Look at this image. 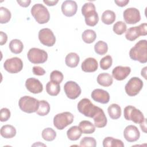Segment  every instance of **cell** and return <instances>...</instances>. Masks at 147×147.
<instances>
[{
    "mask_svg": "<svg viewBox=\"0 0 147 147\" xmlns=\"http://www.w3.org/2000/svg\"><path fill=\"white\" fill-rule=\"evenodd\" d=\"M107 111L110 117L113 119H117L119 118L121 115V107L116 103L110 105L108 107Z\"/></svg>",
    "mask_w": 147,
    "mask_h": 147,
    "instance_id": "27",
    "label": "cell"
},
{
    "mask_svg": "<svg viewBox=\"0 0 147 147\" xmlns=\"http://www.w3.org/2000/svg\"><path fill=\"white\" fill-rule=\"evenodd\" d=\"M115 13L110 10H105L102 14L101 20L103 23L106 25L112 24L115 20Z\"/></svg>",
    "mask_w": 147,
    "mask_h": 147,
    "instance_id": "30",
    "label": "cell"
},
{
    "mask_svg": "<svg viewBox=\"0 0 147 147\" xmlns=\"http://www.w3.org/2000/svg\"><path fill=\"white\" fill-rule=\"evenodd\" d=\"M91 96L94 101L102 104H106L109 103L110 100V95L109 92L100 88L94 90L91 92Z\"/></svg>",
    "mask_w": 147,
    "mask_h": 147,
    "instance_id": "16",
    "label": "cell"
},
{
    "mask_svg": "<svg viewBox=\"0 0 147 147\" xmlns=\"http://www.w3.org/2000/svg\"><path fill=\"white\" fill-rule=\"evenodd\" d=\"M50 111V105L49 103L45 100H39V106L36 111L37 114L40 116H45Z\"/></svg>",
    "mask_w": 147,
    "mask_h": 147,
    "instance_id": "33",
    "label": "cell"
},
{
    "mask_svg": "<svg viewBox=\"0 0 147 147\" xmlns=\"http://www.w3.org/2000/svg\"><path fill=\"white\" fill-rule=\"evenodd\" d=\"M94 50L97 54L103 55L106 54L108 51V45L107 43L103 41H98L94 45Z\"/></svg>",
    "mask_w": 147,
    "mask_h": 147,
    "instance_id": "35",
    "label": "cell"
},
{
    "mask_svg": "<svg viewBox=\"0 0 147 147\" xmlns=\"http://www.w3.org/2000/svg\"><path fill=\"white\" fill-rule=\"evenodd\" d=\"M3 67L8 72L16 74L23 68V62L20 58L14 57L6 60L3 63Z\"/></svg>",
    "mask_w": 147,
    "mask_h": 147,
    "instance_id": "10",
    "label": "cell"
},
{
    "mask_svg": "<svg viewBox=\"0 0 147 147\" xmlns=\"http://www.w3.org/2000/svg\"><path fill=\"white\" fill-rule=\"evenodd\" d=\"M131 68L127 66H117L112 71L113 77L119 81L126 79L130 74Z\"/></svg>",
    "mask_w": 147,
    "mask_h": 147,
    "instance_id": "18",
    "label": "cell"
},
{
    "mask_svg": "<svg viewBox=\"0 0 147 147\" xmlns=\"http://www.w3.org/2000/svg\"><path fill=\"white\" fill-rule=\"evenodd\" d=\"M78 111L86 117L93 118L100 107L94 105L88 98H83L78 103Z\"/></svg>",
    "mask_w": 147,
    "mask_h": 147,
    "instance_id": "5",
    "label": "cell"
},
{
    "mask_svg": "<svg viewBox=\"0 0 147 147\" xmlns=\"http://www.w3.org/2000/svg\"><path fill=\"white\" fill-rule=\"evenodd\" d=\"M63 78L64 76L62 72L57 70L53 71L50 74V80L52 81L57 82L59 83L62 82Z\"/></svg>",
    "mask_w": 147,
    "mask_h": 147,
    "instance_id": "40",
    "label": "cell"
},
{
    "mask_svg": "<svg viewBox=\"0 0 147 147\" xmlns=\"http://www.w3.org/2000/svg\"><path fill=\"white\" fill-rule=\"evenodd\" d=\"M82 131L78 126H73L71 127L67 131V136L71 141H76L81 137Z\"/></svg>",
    "mask_w": 147,
    "mask_h": 147,
    "instance_id": "25",
    "label": "cell"
},
{
    "mask_svg": "<svg viewBox=\"0 0 147 147\" xmlns=\"http://www.w3.org/2000/svg\"><path fill=\"white\" fill-rule=\"evenodd\" d=\"M96 146V141L95 139L91 137H84L80 142V146H90L95 147Z\"/></svg>",
    "mask_w": 147,
    "mask_h": 147,
    "instance_id": "39",
    "label": "cell"
},
{
    "mask_svg": "<svg viewBox=\"0 0 147 147\" xmlns=\"http://www.w3.org/2000/svg\"><path fill=\"white\" fill-rule=\"evenodd\" d=\"M141 36L138 26H134L129 28L125 33L126 38L130 41H134Z\"/></svg>",
    "mask_w": 147,
    "mask_h": 147,
    "instance_id": "31",
    "label": "cell"
},
{
    "mask_svg": "<svg viewBox=\"0 0 147 147\" xmlns=\"http://www.w3.org/2000/svg\"><path fill=\"white\" fill-rule=\"evenodd\" d=\"M97 83L103 87H109L113 82V77L108 73H101L99 74L96 78Z\"/></svg>",
    "mask_w": 147,
    "mask_h": 147,
    "instance_id": "21",
    "label": "cell"
},
{
    "mask_svg": "<svg viewBox=\"0 0 147 147\" xmlns=\"http://www.w3.org/2000/svg\"><path fill=\"white\" fill-rule=\"evenodd\" d=\"M25 87L29 92L33 94H39L43 90L42 84L39 80L34 78H30L26 79Z\"/></svg>",
    "mask_w": 147,
    "mask_h": 147,
    "instance_id": "15",
    "label": "cell"
},
{
    "mask_svg": "<svg viewBox=\"0 0 147 147\" xmlns=\"http://www.w3.org/2000/svg\"><path fill=\"white\" fill-rule=\"evenodd\" d=\"M7 40V34L2 31L0 32V45H3L6 43Z\"/></svg>",
    "mask_w": 147,
    "mask_h": 147,
    "instance_id": "44",
    "label": "cell"
},
{
    "mask_svg": "<svg viewBox=\"0 0 147 147\" xmlns=\"http://www.w3.org/2000/svg\"><path fill=\"white\" fill-rule=\"evenodd\" d=\"M138 26L141 36H146L147 34V24L143 23L140 24Z\"/></svg>",
    "mask_w": 147,
    "mask_h": 147,
    "instance_id": "43",
    "label": "cell"
},
{
    "mask_svg": "<svg viewBox=\"0 0 147 147\" xmlns=\"http://www.w3.org/2000/svg\"><path fill=\"white\" fill-rule=\"evenodd\" d=\"M38 39L40 42L47 47H52L56 42V37L49 28H43L38 32Z\"/></svg>",
    "mask_w": 147,
    "mask_h": 147,
    "instance_id": "11",
    "label": "cell"
},
{
    "mask_svg": "<svg viewBox=\"0 0 147 147\" xmlns=\"http://www.w3.org/2000/svg\"><path fill=\"white\" fill-rule=\"evenodd\" d=\"M30 13L36 21L40 24H44L49 21V12L47 8L41 3L34 5L31 8Z\"/></svg>",
    "mask_w": 147,
    "mask_h": 147,
    "instance_id": "3",
    "label": "cell"
},
{
    "mask_svg": "<svg viewBox=\"0 0 147 147\" xmlns=\"http://www.w3.org/2000/svg\"><path fill=\"white\" fill-rule=\"evenodd\" d=\"M82 14L84 17L87 25L94 26L98 24L99 16L94 3L91 2L85 3L82 7Z\"/></svg>",
    "mask_w": 147,
    "mask_h": 147,
    "instance_id": "2",
    "label": "cell"
},
{
    "mask_svg": "<svg viewBox=\"0 0 147 147\" xmlns=\"http://www.w3.org/2000/svg\"><path fill=\"white\" fill-rule=\"evenodd\" d=\"M43 2L47 5L49 6H52L56 5L58 3L59 1L58 0H56V1H47V0L45 1V0H44Z\"/></svg>",
    "mask_w": 147,
    "mask_h": 147,
    "instance_id": "47",
    "label": "cell"
},
{
    "mask_svg": "<svg viewBox=\"0 0 147 147\" xmlns=\"http://www.w3.org/2000/svg\"><path fill=\"white\" fill-rule=\"evenodd\" d=\"M96 38V34L95 32L92 29H86L82 34L83 41L87 44L92 43L95 40Z\"/></svg>",
    "mask_w": 147,
    "mask_h": 147,
    "instance_id": "32",
    "label": "cell"
},
{
    "mask_svg": "<svg viewBox=\"0 0 147 147\" xmlns=\"http://www.w3.org/2000/svg\"><path fill=\"white\" fill-rule=\"evenodd\" d=\"M33 73L35 75L42 76L45 74V69L40 66H34L32 69Z\"/></svg>",
    "mask_w": 147,
    "mask_h": 147,
    "instance_id": "42",
    "label": "cell"
},
{
    "mask_svg": "<svg viewBox=\"0 0 147 147\" xmlns=\"http://www.w3.org/2000/svg\"><path fill=\"white\" fill-rule=\"evenodd\" d=\"M80 61L79 55L75 52H71L67 54L65 59V64L70 68H75L78 66Z\"/></svg>",
    "mask_w": 147,
    "mask_h": 147,
    "instance_id": "23",
    "label": "cell"
},
{
    "mask_svg": "<svg viewBox=\"0 0 147 147\" xmlns=\"http://www.w3.org/2000/svg\"><path fill=\"white\" fill-rule=\"evenodd\" d=\"M41 135L44 140L47 141H52L55 139L56 133L52 128L47 127L42 131Z\"/></svg>",
    "mask_w": 147,
    "mask_h": 147,
    "instance_id": "34",
    "label": "cell"
},
{
    "mask_svg": "<svg viewBox=\"0 0 147 147\" xmlns=\"http://www.w3.org/2000/svg\"><path fill=\"white\" fill-rule=\"evenodd\" d=\"M74 115L68 111L56 114L53 118L54 126L58 130H63L74 121Z\"/></svg>",
    "mask_w": 147,
    "mask_h": 147,
    "instance_id": "6",
    "label": "cell"
},
{
    "mask_svg": "<svg viewBox=\"0 0 147 147\" xmlns=\"http://www.w3.org/2000/svg\"><path fill=\"white\" fill-rule=\"evenodd\" d=\"M92 118L94 121V125L96 127H104L107 125V119L106 116L103 110L101 108L99 109L98 111L95 114Z\"/></svg>",
    "mask_w": 147,
    "mask_h": 147,
    "instance_id": "20",
    "label": "cell"
},
{
    "mask_svg": "<svg viewBox=\"0 0 147 147\" xmlns=\"http://www.w3.org/2000/svg\"><path fill=\"white\" fill-rule=\"evenodd\" d=\"M64 90L67 96L71 99H75L80 95L82 90L79 85L74 81H68L64 86Z\"/></svg>",
    "mask_w": 147,
    "mask_h": 147,
    "instance_id": "12",
    "label": "cell"
},
{
    "mask_svg": "<svg viewBox=\"0 0 147 147\" xmlns=\"http://www.w3.org/2000/svg\"><path fill=\"white\" fill-rule=\"evenodd\" d=\"M123 115L127 121H131L136 123H141L145 120L143 113L133 106H127L123 110Z\"/></svg>",
    "mask_w": 147,
    "mask_h": 147,
    "instance_id": "7",
    "label": "cell"
},
{
    "mask_svg": "<svg viewBox=\"0 0 147 147\" xmlns=\"http://www.w3.org/2000/svg\"><path fill=\"white\" fill-rule=\"evenodd\" d=\"M17 2L22 7H26L29 6L31 1L30 0H26V1H17Z\"/></svg>",
    "mask_w": 147,
    "mask_h": 147,
    "instance_id": "46",
    "label": "cell"
},
{
    "mask_svg": "<svg viewBox=\"0 0 147 147\" xmlns=\"http://www.w3.org/2000/svg\"><path fill=\"white\" fill-rule=\"evenodd\" d=\"M10 111L7 108L3 107L1 109L0 111V121L1 122L7 121L10 117Z\"/></svg>",
    "mask_w": 147,
    "mask_h": 147,
    "instance_id": "41",
    "label": "cell"
},
{
    "mask_svg": "<svg viewBox=\"0 0 147 147\" xmlns=\"http://www.w3.org/2000/svg\"><path fill=\"white\" fill-rule=\"evenodd\" d=\"M143 87V82L137 77L131 78L125 87L126 93L129 96L137 95Z\"/></svg>",
    "mask_w": 147,
    "mask_h": 147,
    "instance_id": "9",
    "label": "cell"
},
{
    "mask_svg": "<svg viewBox=\"0 0 147 147\" xmlns=\"http://www.w3.org/2000/svg\"><path fill=\"white\" fill-rule=\"evenodd\" d=\"M114 2L118 6L123 7V6H125L126 5H127V4L129 2V0H119V1L115 0Z\"/></svg>",
    "mask_w": 147,
    "mask_h": 147,
    "instance_id": "45",
    "label": "cell"
},
{
    "mask_svg": "<svg viewBox=\"0 0 147 147\" xmlns=\"http://www.w3.org/2000/svg\"><path fill=\"white\" fill-rule=\"evenodd\" d=\"M146 119H145V120L141 122V123H140V127L141 129V130L144 132L146 133Z\"/></svg>",
    "mask_w": 147,
    "mask_h": 147,
    "instance_id": "48",
    "label": "cell"
},
{
    "mask_svg": "<svg viewBox=\"0 0 147 147\" xmlns=\"http://www.w3.org/2000/svg\"><path fill=\"white\" fill-rule=\"evenodd\" d=\"M146 68L147 67H145L144 68L142 69L141 70V76H143L145 79H146Z\"/></svg>",
    "mask_w": 147,
    "mask_h": 147,
    "instance_id": "49",
    "label": "cell"
},
{
    "mask_svg": "<svg viewBox=\"0 0 147 147\" xmlns=\"http://www.w3.org/2000/svg\"><path fill=\"white\" fill-rule=\"evenodd\" d=\"M9 46L10 51L14 54L20 53L24 49L23 43L18 39H13L11 40Z\"/></svg>",
    "mask_w": 147,
    "mask_h": 147,
    "instance_id": "29",
    "label": "cell"
},
{
    "mask_svg": "<svg viewBox=\"0 0 147 147\" xmlns=\"http://www.w3.org/2000/svg\"><path fill=\"white\" fill-rule=\"evenodd\" d=\"M103 147H123L122 141L112 137H107L103 140Z\"/></svg>",
    "mask_w": 147,
    "mask_h": 147,
    "instance_id": "26",
    "label": "cell"
},
{
    "mask_svg": "<svg viewBox=\"0 0 147 147\" xmlns=\"http://www.w3.org/2000/svg\"><path fill=\"white\" fill-rule=\"evenodd\" d=\"M123 136L127 141L133 142L137 141L139 139L140 133L136 126L130 125L127 126L124 129Z\"/></svg>",
    "mask_w": 147,
    "mask_h": 147,
    "instance_id": "14",
    "label": "cell"
},
{
    "mask_svg": "<svg viewBox=\"0 0 147 147\" xmlns=\"http://www.w3.org/2000/svg\"><path fill=\"white\" fill-rule=\"evenodd\" d=\"M20 109L26 113L36 112L39 106V100L30 96H24L18 101Z\"/></svg>",
    "mask_w": 147,
    "mask_h": 147,
    "instance_id": "4",
    "label": "cell"
},
{
    "mask_svg": "<svg viewBox=\"0 0 147 147\" xmlns=\"http://www.w3.org/2000/svg\"><path fill=\"white\" fill-rule=\"evenodd\" d=\"M113 63V59L110 55H106L102 57L100 60V67L103 70H107L110 68Z\"/></svg>",
    "mask_w": 147,
    "mask_h": 147,
    "instance_id": "38",
    "label": "cell"
},
{
    "mask_svg": "<svg viewBox=\"0 0 147 147\" xmlns=\"http://www.w3.org/2000/svg\"><path fill=\"white\" fill-rule=\"evenodd\" d=\"M98 64L97 60L93 57L86 59L82 63L81 68L85 72H93L97 70Z\"/></svg>",
    "mask_w": 147,
    "mask_h": 147,
    "instance_id": "19",
    "label": "cell"
},
{
    "mask_svg": "<svg viewBox=\"0 0 147 147\" xmlns=\"http://www.w3.org/2000/svg\"><path fill=\"white\" fill-rule=\"evenodd\" d=\"M123 17L126 23L128 24H135L141 20L140 11L135 7L125 9L123 13Z\"/></svg>",
    "mask_w": 147,
    "mask_h": 147,
    "instance_id": "13",
    "label": "cell"
},
{
    "mask_svg": "<svg viewBox=\"0 0 147 147\" xmlns=\"http://www.w3.org/2000/svg\"><path fill=\"white\" fill-rule=\"evenodd\" d=\"M129 56L134 61H138L141 63L147 62V41L141 40L138 41L129 51Z\"/></svg>",
    "mask_w": 147,
    "mask_h": 147,
    "instance_id": "1",
    "label": "cell"
},
{
    "mask_svg": "<svg viewBox=\"0 0 147 147\" xmlns=\"http://www.w3.org/2000/svg\"><path fill=\"white\" fill-rule=\"evenodd\" d=\"M61 9L64 16L72 17L76 14L78 10V5L76 2L74 1L67 0L63 2Z\"/></svg>",
    "mask_w": 147,
    "mask_h": 147,
    "instance_id": "17",
    "label": "cell"
},
{
    "mask_svg": "<svg viewBox=\"0 0 147 147\" xmlns=\"http://www.w3.org/2000/svg\"><path fill=\"white\" fill-rule=\"evenodd\" d=\"M79 126L84 134H92L95 131V125L89 121H82L80 122Z\"/></svg>",
    "mask_w": 147,
    "mask_h": 147,
    "instance_id": "28",
    "label": "cell"
},
{
    "mask_svg": "<svg viewBox=\"0 0 147 147\" xmlns=\"http://www.w3.org/2000/svg\"><path fill=\"white\" fill-rule=\"evenodd\" d=\"M127 26L126 24L121 21L115 22L113 27V30L115 33L118 35H121L126 32Z\"/></svg>",
    "mask_w": 147,
    "mask_h": 147,
    "instance_id": "37",
    "label": "cell"
},
{
    "mask_svg": "<svg viewBox=\"0 0 147 147\" xmlns=\"http://www.w3.org/2000/svg\"><path fill=\"white\" fill-rule=\"evenodd\" d=\"M27 57L30 62L33 64L44 63L48 59V53L43 49L37 48H30L28 53Z\"/></svg>",
    "mask_w": 147,
    "mask_h": 147,
    "instance_id": "8",
    "label": "cell"
},
{
    "mask_svg": "<svg viewBox=\"0 0 147 147\" xmlns=\"http://www.w3.org/2000/svg\"><path fill=\"white\" fill-rule=\"evenodd\" d=\"M11 12L9 9L5 7H0V23L6 24L11 18Z\"/></svg>",
    "mask_w": 147,
    "mask_h": 147,
    "instance_id": "36",
    "label": "cell"
},
{
    "mask_svg": "<svg viewBox=\"0 0 147 147\" xmlns=\"http://www.w3.org/2000/svg\"><path fill=\"white\" fill-rule=\"evenodd\" d=\"M0 133L5 138H11L16 134V128L10 125H5L1 127Z\"/></svg>",
    "mask_w": 147,
    "mask_h": 147,
    "instance_id": "22",
    "label": "cell"
},
{
    "mask_svg": "<svg viewBox=\"0 0 147 147\" xmlns=\"http://www.w3.org/2000/svg\"><path fill=\"white\" fill-rule=\"evenodd\" d=\"M46 91L51 96H56L60 91V83L50 80L46 84Z\"/></svg>",
    "mask_w": 147,
    "mask_h": 147,
    "instance_id": "24",
    "label": "cell"
}]
</instances>
